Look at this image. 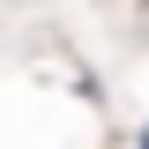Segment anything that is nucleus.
<instances>
[{
    "label": "nucleus",
    "mask_w": 149,
    "mask_h": 149,
    "mask_svg": "<svg viewBox=\"0 0 149 149\" xmlns=\"http://www.w3.org/2000/svg\"><path fill=\"white\" fill-rule=\"evenodd\" d=\"M142 149H149V127H142Z\"/></svg>",
    "instance_id": "obj_1"
}]
</instances>
